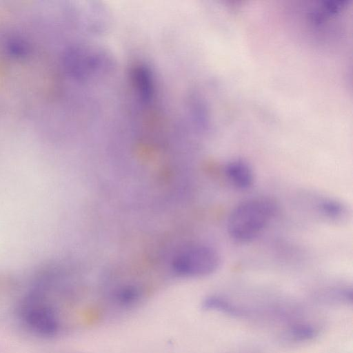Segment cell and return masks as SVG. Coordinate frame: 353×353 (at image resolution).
I'll use <instances>...</instances> for the list:
<instances>
[{"label": "cell", "mask_w": 353, "mask_h": 353, "mask_svg": "<svg viewBox=\"0 0 353 353\" xmlns=\"http://www.w3.org/2000/svg\"><path fill=\"white\" fill-rule=\"evenodd\" d=\"M220 256L214 249L194 246L179 254L173 261L174 270L184 276H201L213 273L219 268Z\"/></svg>", "instance_id": "3"}, {"label": "cell", "mask_w": 353, "mask_h": 353, "mask_svg": "<svg viewBox=\"0 0 353 353\" xmlns=\"http://www.w3.org/2000/svg\"><path fill=\"white\" fill-rule=\"evenodd\" d=\"M17 312L22 325L35 335L51 337L59 330L58 313L41 286L33 288L21 298Z\"/></svg>", "instance_id": "2"}, {"label": "cell", "mask_w": 353, "mask_h": 353, "mask_svg": "<svg viewBox=\"0 0 353 353\" xmlns=\"http://www.w3.org/2000/svg\"><path fill=\"white\" fill-rule=\"evenodd\" d=\"M316 328L310 323H296L286 331V337L290 341L305 342L313 339L317 335Z\"/></svg>", "instance_id": "8"}, {"label": "cell", "mask_w": 353, "mask_h": 353, "mask_svg": "<svg viewBox=\"0 0 353 353\" xmlns=\"http://www.w3.org/2000/svg\"><path fill=\"white\" fill-rule=\"evenodd\" d=\"M225 174L230 182L241 190L250 188L254 183V174L252 167L241 159L228 163L225 167Z\"/></svg>", "instance_id": "4"}, {"label": "cell", "mask_w": 353, "mask_h": 353, "mask_svg": "<svg viewBox=\"0 0 353 353\" xmlns=\"http://www.w3.org/2000/svg\"><path fill=\"white\" fill-rule=\"evenodd\" d=\"M203 307L207 310L216 311L231 316H239L243 312L227 299L219 296H210L205 299Z\"/></svg>", "instance_id": "7"}, {"label": "cell", "mask_w": 353, "mask_h": 353, "mask_svg": "<svg viewBox=\"0 0 353 353\" xmlns=\"http://www.w3.org/2000/svg\"><path fill=\"white\" fill-rule=\"evenodd\" d=\"M137 296L138 292L134 288H128L120 292L118 299L123 304H130L137 300Z\"/></svg>", "instance_id": "9"}, {"label": "cell", "mask_w": 353, "mask_h": 353, "mask_svg": "<svg viewBox=\"0 0 353 353\" xmlns=\"http://www.w3.org/2000/svg\"><path fill=\"white\" fill-rule=\"evenodd\" d=\"M133 83L142 101L148 102L152 97L154 88L151 74L143 66L137 67L133 71Z\"/></svg>", "instance_id": "5"}, {"label": "cell", "mask_w": 353, "mask_h": 353, "mask_svg": "<svg viewBox=\"0 0 353 353\" xmlns=\"http://www.w3.org/2000/svg\"><path fill=\"white\" fill-rule=\"evenodd\" d=\"M316 208L324 216L332 220H340L347 213L346 207L341 202L330 198L320 199Z\"/></svg>", "instance_id": "6"}, {"label": "cell", "mask_w": 353, "mask_h": 353, "mask_svg": "<svg viewBox=\"0 0 353 353\" xmlns=\"http://www.w3.org/2000/svg\"><path fill=\"white\" fill-rule=\"evenodd\" d=\"M278 211L279 205L271 197L258 196L243 201L229 216L228 234L235 241H250L268 226Z\"/></svg>", "instance_id": "1"}]
</instances>
